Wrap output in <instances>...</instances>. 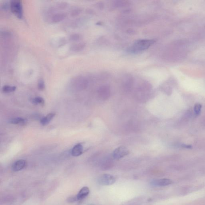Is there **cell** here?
I'll use <instances>...</instances> for the list:
<instances>
[{
	"mask_svg": "<svg viewBox=\"0 0 205 205\" xmlns=\"http://www.w3.org/2000/svg\"><path fill=\"white\" fill-rule=\"evenodd\" d=\"M155 42L154 39H141L136 41L129 49V51L136 53L146 50Z\"/></svg>",
	"mask_w": 205,
	"mask_h": 205,
	"instance_id": "1",
	"label": "cell"
},
{
	"mask_svg": "<svg viewBox=\"0 0 205 205\" xmlns=\"http://www.w3.org/2000/svg\"><path fill=\"white\" fill-rule=\"evenodd\" d=\"M10 8L11 11L18 18H21L23 16V7L21 1L19 0L12 1L10 3Z\"/></svg>",
	"mask_w": 205,
	"mask_h": 205,
	"instance_id": "2",
	"label": "cell"
},
{
	"mask_svg": "<svg viewBox=\"0 0 205 205\" xmlns=\"http://www.w3.org/2000/svg\"><path fill=\"white\" fill-rule=\"evenodd\" d=\"M116 181V178L113 175L105 174L101 175L98 178V183L100 185L109 186L114 184Z\"/></svg>",
	"mask_w": 205,
	"mask_h": 205,
	"instance_id": "3",
	"label": "cell"
},
{
	"mask_svg": "<svg viewBox=\"0 0 205 205\" xmlns=\"http://www.w3.org/2000/svg\"><path fill=\"white\" fill-rule=\"evenodd\" d=\"M98 94L100 98L103 100H107L111 94V90L108 85L101 86L98 90Z\"/></svg>",
	"mask_w": 205,
	"mask_h": 205,
	"instance_id": "4",
	"label": "cell"
},
{
	"mask_svg": "<svg viewBox=\"0 0 205 205\" xmlns=\"http://www.w3.org/2000/svg\"><path fill=\"white\" fill-rule=\"evenodd\" d=\"M129 153V151L125 147L121 146L118 147L113 151V156L114 158L118 159L128 155Z\"/></svg>",
	"mask_w": 205,
	"mask_h": 205,
	"instance_id": "5",
	"label": "cell"
},
{
	"mask_svg": "<svg viewBox=\"0 0 205 205\" xmlns=\"http://www.w3.org/2000/svg\"><path fill=\"white\" fill-rule=\"evenodd\" d=\"M173 182L171 179L166 178L153 180L150 183L151 186L155 187H163L170 185Z\"/></svg>",
	"mask_w": 205,
	"mask_h": 205,
	"instance_id": "6",
	"label": "cell"
},
{
	"mask_svg": "<svg viewBox=\"0 0 205 205\" xmlns=\"http://www.w3.org/2000/svg\"><path fill=\"white\" fill-rule=\"evenodd\" d=\"M26 161L23 159H20L17 161L12 166V170L18 171L21 170L26 165Z\"/></svg>",
	"mask_w": 205,
	"mask_h": 205,
	"instance_id": "7",
	"label": "cell"
},
{
	"mask_svg": "<svg viewBox=\"0 0 205 205\" xmlns=\"http://www.w3.org/2000/svg\"><path fill=\"white\" fill-rule=\"evenodd\" d=\"M89 189L88 187H83L76 196L77 201L81 200L86 197L89 195Z\"/></svg>",
	"mask_w": 205,
	"mask_h": 205,
	"instance_id": "8",
	"label": "cell"
},
{
	"mask_svg": "<svg viewBox=\"0 0 205 205\" xmlns=\"http://www.w3.org/2000/svg\"><path fill=\"white\" fill-rule=\"evenodd\" d=\"M75 80H76L75 82H76V86L80 89H85L88 87L89 83H88V80L85 78H79Z\"/></svg>",
	"mask_w": 205,
	"mask_h": 205,
	"instance_id": "9",
	"label": "cell"
},
{
	"mask_svg": "<svg viewBox=\"0 0 205 205\" xmlns=\"http://www.w3.org/2000/svg\"><path fill=\"white\" fill-rule=\"evenodd\" d=\"M83 147L80 143L76 145L72 149V154L73 156L77 157L81 155L83 153Z\"/></svg>",
	"mask_w": 205,
	"mask_h": 205,
	"instance_id": "10",
	"label": "cell"
},
{
	"mask_svg": "<svg viewBox=\"0 0 205 205\" xmlns=\"http://www.w3.org/2000/svg\"><path fill=\"white\" fill-rule=\"evenodd\" d=\"M67 14L65 13H58L55 14L52 17L53 22L57 23L65 19L66 17Z\"/></svg>",
	"mask_w": 205,
	"mask_h": 205,
	"instance_id": "11",
	"label": "cell"
},
{
	"mask_svg": "<svg viewBox=\"0 0 205 205\" xmlns=\"http://www.w3.org/2000/svg\"><path fill=\"white\" fill-rule=\"evenodd\" d=\"M27 121L22 118L17 117L12 118L9 120V123L11 124L18 125L23 126L26 125Z\"/></svg>",
	"mask_w": 205,
	"mask_h": 205,
	"instance_id": "12",
	"label": "cell"
},
{
	"mask_svg": "<svg viewBox=\"0 0 205 205\" xmlns=\"http://www.w3.org/2000/svg\"><path fill=\"white\" fill-rule=\"evenodd\" d=\"M55 113H50L45 117H43L41 120V123L43 125H46L49 124L55 116Z\"/></svg>",
	"mask_w": 205,
	"mask_h": 205,
	"instance_id": "13",
	"label": "cell"
},
{
	"mask_svg": "<svg viewBox=\"0 0 205 205\" xmlns=\"http://www.w3.org/2000/svg\"><path fill=\"white\" fill-rule=\"evenodd\" d=\"M85 43L81 42L75 43L71 46V50L74 51H79L82 50L85 46Z\"/></svg>",
	"mask_w": 205,
	"mask_h": 205,
	"instance_id": "14",
	"label": "cell"
},
{
	"mask_svg": "<svg viewBox=\"0 0 205 205\" xmlns=\"http://www.w3.org/2000/svg\"><path fill=\"white\" fill-rule=\"evenodd\" d=\"M133 81L132 78L128 77L125 79L124 82V88L125 90L128 91L130 90L132 88Z\"/></svg>",
	"mask_w": 205,
	"mask_h": 205,
	"instance_id": "15",
	"label": "cell"
},
{
	"mask_svg": "<svg viewBox=\"0 0 205 205\" xmlns=\"http://www.w3.org/2000/svg\"><path fill=\"white\" fill-rule=\"evenodd\" d=\"M129 5V2L128 1H115L114 5L116 7H125Z\"/></svg>",
	"mask_w": 205,
	"mask_h": 205,
	"instance_id": "16",
	"label": "cell"
},
{
	"mask_svg": "<svg viewBox=\"0 0 205 205\" xmlns=\"http://www.w3.org/2000/svg\"><path fill=\"white\" fill-rule=\"evenodd\" d=\"M16 87L13 86L5 85L2 88V90L4 93H9L15 91Z\"/></svg>",
	"mask_w": 205,
	"mask_h": 205,
	"instance_id": "17",
	"label": "cell"
},
{
	"mask_svg": "<svg viewBox=\"0 0 205 205\" xmlns=\"http://www.w3.org/2000/svg\"><path fill=\"white\" fill-rule=\"evenodd\" d=\"M202 105L199 103H196L194 106V113L196 116H199L201 112Z\"/></svg>",
	"mask_w": 205,
	"mask_h": 205,
	"instance_id": "18",
	"label": "cell"
},
{
	"mask_svg": "<svg viewBox=\"0 0 205 205\" xmlns=\"http://www.w3.org/2000/svg\"><path fill=\"white\" fill-rule=\"evenodd\" d=\"M32 103L35 104H40L43 105L45 104V100L41 97H36L32 100Z\"/></svg>",
	"mask_w": 205,
	"mask_h": 205,
	"instance_id": "19",
	"label": "cell"
},
{
	"mask_svg": "<svg viewBox=\"0 0 205 205\" xmlns=\"http://www.w3.org/2000/svg\"><path fill=\"white\" fill-rule=\"evenodd\" d=\"M81 38V35L78 33H75L70 36L69 39L72 41H77Z\"/></svg>",
	"mask_w": 205,
	"mask_h": 205,
	"instance_id": "20",
	"label": "cell"
},
{
	"mask_svg": "<svg viewBox=\"0 0 205 205\" xmlns=\"http://www.w3.org/2000/svg\"><path fill=\"white\" fill-rule=\"evenodd\" d=\"M38 88L40 91L43 90L45 88V84L43 79H40L38 82Z\"/></svg>",
	"mask_w": 205,
	"mask_h": 205,
	"instance_id": "21",
	"label": "cell"
},
{
	"mask_svg": "<svg viewBox=\"0 0 205 205\" xmlns=\"http://www.w3.org/2000/svg\"><path fill=\"white\" fill-rule=\"evenodd\" d=\"M81 11V10L80 8H76V9H73L71 13L72 15L73 16H75L78 15Z\"/></svg>",
	"mask_w": 205,
	"mask_h": 205,
	"instance_id": "22",
	"label": "cell"
},
{
	"mask_svg": "<svg viewBox=\"0 0 205 205\" xmlns=\"http://www.w3.org/2000/svg\"><path fill=\"white\" fill-rule=\"evenodd\" d=\"M76 201H77V200L76 196L70 197L68 198V202H71V203Z\"/></svg>",
	"mask_w": 205,
	"mask_h": 205,
	"instance_id": "23",
	"label": "cell"
},
{
	"mask_svg": "<svg viewBox=\"0 0 205 205\" xmlns=\"http://www.w3.org/2000/svg\"><path fill=\"white\" fill-rule=\"evenodd\" d=\"M67 6V4L66 2H61V3L58 4V6L59 8L61 9H64Z\"/></svg>",
	"mask_w": 205,
	"mask_h": 205,
	"instance_id": "24",
	"label": "cell"
},
{
	"mask_svg": "<svg viewBox=\"0 0 205 205\" xmlns=\"http://www.w3.org/2000/svg\"></svg>",
	"mask_w": 205,
	"mask_h": 205,
	"instance_id": "25",
	"label": "cell"
}]
</instances>
